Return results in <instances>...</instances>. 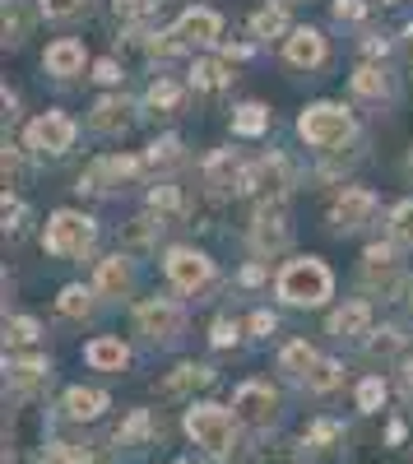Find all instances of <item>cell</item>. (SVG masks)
<instances>
[{
  "label": "cell",
  "mask_w": 413,
  "mask_h": 464,
  "mask_svg": "<svg viewBox=\"0 0 413 464\" xmlns=\"http://www.w3.org/2000/svg\"><path fill=\"white\" fill-rule=\"evenodd\" d=\"M181 428L209 459H228L237 450V413L218 400H191L181 413Z\"/></svg>",
  "instance_id": "1"
},
{
  "label": "cell",
  "mask_w": 413,
  "mask_h": 464,
  "mask_svg": "<svg viewBox=\"0 0 413 464\" xmlns=\"http://www.w3.org/2000/svg\"><path fill=\"white\" fill-rule=\"evenodd\" d=\"M274 293L288 302V306H325L330 293H334V275L325 269V260L307 256V260H288L274 279Z\"/></svg>",
  "instance_id": "2"
},
{
  "label": "cell",
  "mask_w": 413,
  "mask_h": 464,
  "mask_svg": "<svg viewBox=\"0 0 413 464\" xmlns=\"http://www.w3.org/2000/svg\"><path fill=\"white\" fill-rule=\"evenodd\" d=\"M297 135H303L312 149H340L353 135V116L334 102H316L297 116Z\"/></svg>",
  "instance_id": "3"
},
{
  "label": "cell",
  "mask_w": 413,
  "mask_h": 464,
  "mask_svg": "<svg viewBox=\"0 0 413 464\" xmlns=\"http://www.w3.org/2000/svg\"><path fill=\"white\" fill-rule=\"evenodd\" d=\"M279 391L270 381H242L237 391H233V413H237V422L242 428H251V432H265V428H274L279 422Z\"/></svg>",
  "instance_id": "4"
},
{
  "label": "cell",
  "mask_w": 413,
  "mask_h": 464,
  "mask_svg": "<svg viewBox=\"0 0 413 464\" xmlns=\"http://www.w3.org/2000/svg\"><path fill=\"white\" fill-rule=\"evenodd\" d=\"M93 237H98V227H93L89 214L56 209V214L47 218V237H43V246H47L52 256H84V251H93Z\"/></svg>",
  "instance_id": "5"
},
{
  "label": "cell",
  "mask_w": 413,
  "mask_h": 464,
  "mask_svg": "<svg viewBox=\"0 0 413 464\" xmlns=\"http://www.w3.org/2000/svg\"><path fill=\"white\" fill-rule=\"evenodd\" d=\"M135 325L149 343H177L181 330H186V312L172 297H149V302L135 306Z\"/></svg>",
  "instance_id": "6"
},
{
  "label": "cell",
  "mask_w": 413,
  "mask_h": 464,
  "mask_svg": "<svg viewBox=\"0 0 413 464\" xmlns=\"http://www.w3.org/2000/svg\"><path fill=\"white\" fill-rule=\"evenodd\" d=\"M163 269H168L172 288H181V293H200L214 279V260L205 251H191V246H172L168 260H163Z\"/></svg>",
  "instance_id": "7"
},
{
  "label": "cell",
  "mask_w": 413,
  "mask_h": 464,
  "mask_svg": "<svg viewBox=\"0 0 413 464\" xmlns=\"http://www.w3.org/2000/svg\"><path fill=\"white\" fill-rule=\"evenodd\" d=\"M74 135H80V126H74L65 111H47L28 126V149L43 153V159H56V153H65L74 144Z\"/></svg>",
  "instance_id": "8"
},
{
  "label": "cell",
  "mask_w": 413,
  "mask_h": 464,
  "mask_svg": "<svg viewBox=\"0 0 413 464\" xmlns=\"http://www.w3.org/2000/svg\"><path fill=\"white\" fill-rule=\"evenodd\" d=\"M107 409H111V395L102 391V385H70V391L61 395V413L70 422H98Z\"/></svg>",
  "instance_id": "9"
},
{
  "label": "cell",
  "mask_w": 413,
  "mask_h": 464,
  "mask_svg": "<svg viewBox=\"0 0 413 464\" xmlns=\"http://www.w3.org/2000/svg\"><path fill=\"white\" fill-rule=\"evenodd\" d=\"M135 159H121V153H107V159H98L84 177H80V190H93V196H107V190H117L121 181L135 177Z\"/></svg>",
  "instance_id": "10"
},
{
  "label": "cell",
  "mask_w": 413,
  "mask_h": 464,
  "mask_svg": "<svg viewBox=\"0 0 413 464\" xmlns=\"http://www.w3.org/2000/svg\"><path fill=\"white\" fill-rule=\"evenodd\" d=\"M205 385H214V367H205V362H181V367H172V372L158 381V395H163V400H196V391H205Z\"/></svg>",
  "instance_id": "11"
},
{
  "label": "cell",
  "mask_w": 413,
  "mask_h": 464,
  "mask_svg": "<svg viewBox=\"0 0 413 464\" xmlns=\"http://www.w3.org/2000/svg\"><path fill=\"white\" fill-rule=\"evenodd\" d=\"M84 362H89L93 372L117 376V372H126V367H130V343H126V339H117V334H98V339H89V343H84Z\"/></svg>",
  "instance_id": "12"
},
{
  "label": "cell",
  "mask_w": 413,
  "mask_h": 464,
  "mask_svg": "<svg viewBox=\"0 0 413 464\" xmlns=\"http://www.w3.org/2000/svg\"><path fill=\"white\" fill-rule=\"evenodd\" d=\"M251 242H255V251H265V256H279V251L293 242V232H288V223H283V209H279V205L255 214V223H251Z\"/></svg>",
  "instance_id": "13"
},
{
  "label": "cell",
  "mask_w": 413,
  "mask_h": 464,
  "mask_svg": "<svg viewBox=\"0 0 413 464\" xmlns=\"http://www.w3.org/2000/svg\"><path fill=\"white\" fill-rule=\"evenodd\" d=\"M371 209H377V196H371V190H362V186H353V190H344V196L334 200L330 223L340 227V232H349V227H362V223L371 218Z\"/></svg>",
  "instance_id": "14"
},
{
  "label": "cell",
  "mask_w": 413,
  "mask_h": 464,
  "mask_svg": "<svg viewBox=\"0 0 413 464\" xmlns=\"http://www.w3.org/2000/svg\"><path fill=\"white\" fill-rule=\"evenodd\" d=\"M5 381H10V391L14 395H33V391H43V385L52 381V367H47V358H10L5 362Z\"/></svg>",
  "instance_id": "15"
},
{
  "label": "cell",
  "mask_w": 413,
  "mask_h": 464,
  "mask_svg": "<svg viewBox=\"0 0 413 464\" xmlns=\"http://www.w3.org/2000/svg\"><path fill=\"white\" fill-rule=\"evenodd\" d=\"M218 33H223V19L214 10H186L177 19V37L186 47H209V43H218Z\"/></svg>",
  "instance_id": "16"
},
{
  "label": "cell",
  "mask_w": 413,
  "mask_h": 464,
  "mask_svg": "<svg viewBox=\"0 0 413 464\" xmlns=\"http://www.w3.org/2000/svg\"><path fill=\"white\" fill-rule=\"evenodd\" d=\"M283 186H288V168L283 159H260L242 172V190H260V196H283Z\"/></svg>",
  "instance_id": "17"
},
{
  "label": "cell",
  "mask_w": 413,
  "mask_h": 464,
  "mask_svg": "<svg viewBox=\"0 0 413 464\" xmlns=\"http://www.w3.org/2000/svg\"><path fill=\"white\" fill-rule=\"evenodd\" d=\"M334 339H367L371 334V306L367 302H344L340 312H330V325H325Z\"/></svg>",
  "instance_id": "18"
},
{
  "label": "cell",
  "mask_w": 413,
  "mask_h": 464,
  "mask_svg": "<svg viewBox=\"0 0 413 464\" xmlns=\"http://www.w3.org/2000/svg\"><path fill=\"white\" fill-rule=\"evenodd\" d=\"M283 56H288V65H297V70H312V65L325 61V37H321L316 28H293L288 43H283Z\"/></svg>",
  "instance_id": "19"
},
{
  "label": "cell",
  "mask_w": 413,
  "mask_h": 464,
  "mask_svg": "<svg viewBox=\"0 0 413 464\" xmlns=\"http://www.w3.org/2000/svg\"><path fill=\"white\" fill-rule=\"evenodd\" d=\"M149 441H154V413L149 409H130L117 422V432H111V446L117 450H144Z\"/></svg>",
  "instance_id": "20"
},
{
  "label": "cell",
  "mask_w": 413,
  "mask_h": 464,
  "mask_svg": "<svg viewBox=\"0 0 413 464\" xmlns=\"http://www.w3.org/2000/svg\"><path fill=\"white\" fill-rule=\"evenodd\" d=\"M340 446H344V422L312 418L307 428H303V450H312V455H334Z\"/></svg>",
  "instance_id": "21"
},
{
  "label": "cell",
  "mask_w": 413,
  "mask_h": 464,
  "mask_svg": "<svg viewBox=\"0 0 413 464\" xmlns=\"http://www.w3.org/2000/svg\"><path fill=\"white\" fill-rule=\"evenodd\" d=\"M321 362V353L307 343V339H288L283 348H279V372L288 376V381H307V372Z\"/></svg>",
  "instance_id": "22"
},
{
  "label": "cell",
  "mask_w": 413,
  "mask_h": 464,
  "mask_svg": "<svg viewBox=\"0 0 413 464\" xmlns=\"http://www.w3.org/2000/svg\"><path fill=\"white\" fill-rule=\"evenodd\" d=\"M43 65H47L52 74H61V80H70V74H80V70H84V43H74V37H61V43L47 47Z\"/></svg>",
  "instance_id": "23"
},
{
  "label": "cell",
  "mask_w": 413,
  "mask_h": 464,
  "mask_svg": "<svg viewBox=\"0 0 413 464\" xmlns=\"http://www.w3.org/2000/svg\"><path fill=\"white\" fill-rule=\"evenodd\" d=\"M242 172H246V168H237V159H233L228 149L209 153V163H205V181H209L214 190H242Z\"/></svg>",
  "instance_id": "24"
},
{
  "label": "cell",
  "mask_w": 413,
  "mask_h": 464,
  "mask_svg": "<svg viewBox=\"0 0 413 464\" xmlns=\"http://www.w3.org/2000/svg\"><path fill=\"white\" fill-rule=\"evenodd\" d=\"M395 269H399V260H395V246H367L362 251V275H367V284H395Z\"/></svg>",
  "instance_id": "25"
},
{
  "label": "cell",
  "mask_w": 413,
  "mask_h": 464,
  "mask_svg": "<svg viewBox=\"0 0 413 464\" xmlns=\"http://www.w3.org/2000/svg\"><path fill=\"white\" fill-rule=\"evenodd\" d=\"M399 348H404V330L381 325V330H371V334L362 339V358H367V362H390V358H399Z\"/></svg>",
  "instance_id": "26"
},
{
  "label": "cell",
  "mask_w": 413,
  "mask_h": 464,
  "mask_svg": "<svg viewBox=\"0 0 413 464\" xmlns=\"http://www.w3.org/2000/svg\"><path fill=\"white\" fill-rule=\"evenodd\" d=\"M386 400H390V385H386V376H377V372L362 376V381L353 385V409L367 413V418H371V413H381Z\"/></svg>",
  "instance_id": "27"
},
{
  "label": "cell",
  "mask_w": 413,
  "mask_h": 464,
  "mask_svg": "<svg viewBox=\"0 0 413 464\" xmlns=\"http://www.w3.org/2000/svg\"><path fill=\"white\" fill-rule=\"evenodd\" d=\"M93 288H98V293H107V297H121V293H130V265H126L121 256H107V260H98V279H93Z\"/></svg>",
  "instance_id": "28"
},
{
  "label": "cell",
  "mask_w": 413,
  "mask_h": 464,
  "mask_svg": "<svg viewBox=\"0 0 413 464\" xmlns=\"http://www.w3.org/2000/svg\"><path fill=\"white\" fill-rule=\"evenodd\" d=\"M126 121H130V107H126V98H102V102L93 107V116H89V126H93V130H102V135H117V130H126Z\"/></svg>",
  "instance_id": "29"
},
{
  "label": "cell",
  "mask_w": 413,
  "mask_h": 464,
  "mask_svg": "<svg viewBox=\"0 0 413 464\" xmlns=\"http://www.w3.org/2000/svg\"><path fill=\"white\" fill-rule=\"evenodd\" d=\"M56 312H61L65 321H84V316L93 312V288H84V284H65L61 297H56Z\"/></svg>",
  "instance_id": "30"
},
{
  "label": "cell",
  "mask_w": 413,
  "mask_h": 464,
  "mask_svg": "<svg viewBox=\"0 0 413 464\" xmlns=\"http://www.w3.org/2000/svg\"><path fill=\"white\" fill-rule=\"evenodd\" d=\"M307 391L312 395H334V391H340V385H344V367L340 362H334V358H321L312 372H307Z\"/></svg>",
  "instance_id": "31"
},
{
  "label": "cell",
  "mask_w": 413,
  "mask_h": 464,
  "mask_svg": "<svg viewBox=\"0 0 413 464\" xmlns=\"http://www.w3.org/2000/svg\"><path fill=\"white\" fill-rule=\"evenodd\" d=\"M144 107L154 111V116H168V111H177V107H181V84H172V80H158L154 89H149Z\"/></svg>",
  "instance_id": "32"
},
{
  "label": "cell",
  "mask_w": 413,
  "mask_h": 464,
  "mask_svg": "<svg viewBox=\"0 0 413 464\" xmlns=\"http://www.w3.org/2000/svg\"><path fill=\"white\" fill-rule=\"evenodd\" d=\"M233 130L237 135H260V130H270V111L260 107V102H246L233 111Z\"/></svg>",
  "instance_id": "33"
},
{
  "label": "cell",
  "mask_w": 413,
  "mask_h": 464,
  "mask_svg": "<svg viewBox=\"0 0 413 464\" xmlns=\"http://www.w3.org/2000/svg\"><path fill=\"white\" fill-rule=\"evenodd\" d=\"M37 339H43V325H37L33 316H10L5 321V343L10 348H33Z\"/></svg>",
  "instance_id": "34"
},
{
  "label": "cell",
  "mask_w": 413,
  "mask_h": 464,
  "mask_svg": "<svg viewBox=\"0 0 413 464\" xmlns=\"http://www.w3.org/2000/svg\"><path fill=\"white\" fill-rule=\"evenodd\" d=\"M353 93H358V98H386V93H390V80H386L377 65H362V70L353 74Z\"/></svg>",
  "instance_id": "35"
},
{
  "label": "cell",
  "mask_w": 413,
  "mask_h": 464,
  "mask_svg": "<svg viewBox=\"0 0 413 464\" xmlns=\"http://www.w3.org/2000/svg\"><path fill=\"white\" fill-rule=\"evenodd\" d=\"M43 464H93V450L89 446H70V441H52L43 450Z\"/></svg>",
  "instance_id": "36"
},
{
  "label": "cell",
  "mask_w": 413,
  "mask_h": 464,
  "mask_svg": "<svg viewBox=\"0 0 413 464\" xmlns=\"http://www.w3.org/2000/svg\"><path fill=\"white\" fill-rule=\"evenodd\" d=\"M251 33L255 37H279V33H288V14L283 10H255L251 14Z\"/></svg>",
  "instance_id": "37"
},
{
  "label": "cell",
  "mask_w": 413,
  "mask_h": 464,
  "mask_svg": "<svg viewBox=\"0 0 413 464\" xmlns=\"http://www.w3.org/2000/svg\"><path fill=\"white\" fill-rule=\"evenodd\" d=\"M390 237L399 246H413V200H404V205L390 209Z\"/></svg>",
  "instance_id": "38"
},
{
  "label": "cell",
  "mask_w": 413,
  "mask_h": 464,
  "mask_svg": "<svg viewBox=\"0 0 413 464\" xmlns=\"http://www.w3.org/2000/svg\"><path fill=\"white\" fill-rule=\"evenodd\" d=\"M191 80H196V89H223L228 84V70H223V61H196Z\"/></svg>",
  "instance_id": "39"
},
{
  "label": "cell",
  "mask_w": 413,
  "mask_h": 464,
  "mask_svg": "<svg viewBox=\"0 0 413 464\" xmlns=\"http://www.w3.org/2000/svg\"><path fill=\"white\" fill-rule=\"evenodd\" d=\"M181 159V140H154V144H149V168H172Z\"/></svg>",
  "instance_id": "40"
},
{
  "label": "cell",
  "mask_w": 413,
  "mask_h": 464,
  "mask_svg": "<svg viewBox=\"0 0 413 464\" xmlns=\"http://www.w3.org/2000/svg\"><path fill=\"white\" fill-rule=\"evenodd\" d=\"M237 339H242V325H237L233 316H218V321L209 325V343H214V348H233Z\"/></svg>",
  "instance_id": "41"
},
{
  "label": "cell",
  "mask_w": 413,
  "mask_h": 464,
  "mask_svg": "<svg viewBox=\"0 0 413 464\" xmlns=\"http://www.w3.org/2000/svg\"><path fill=\"white\" fill-rule=\"evenodd\" d=\"M37 10H43L47 19H74L84 10V0H37Z\"/></svg>",
  "instance_id": "42"
},
{
  "label": "cell",
  "mask_w": 413,
  "mask_h": 464,
  "mask_svg": "<svg viewBox=\"0 0 413 464\" xmlns=\"http://www.w3.org/2000/svg\"><path fill=\"white\" fill-rule=\"evenodd\" d=\"M158 227H163V218L154 223V218L144 214V218H135V223L126 227V242H130V246H144V242H149V237H154V232H158Z\"/></svg>",
  "instance_id": "43"
},
{
  "label": "cell",
  "mask_w": 413,
  "mask_h": 464,
  "mask_svg": "<svg viewBox=\"0 0 413 464\" xmlns=\"http://www.w3.org/2000/svg\"><path fill=\"white\" fill-rule=\"evenodd\" d=\"M149 205H154V209H163V214H172V209L181 205V196H177L172 186H154V196H149Z\"/></svg>",
  "instance_id": "44"
},
{
  "label": "cell",
  "mask_w": 413,
  "mask_h": 464,
  "mask_svg": "<svg viewBox=\"0 0 413 464\" xmlns=\"http://www.w3.org/2000/svg\"><path fill=\"white\" fill-rule=\"evenodd\" d=\"M246 330H251V334H255V339H270V334H274V330H279V321H274V316H270V312H255V316H251V321H246Z\"/></svg>",
  "instance_id": "45"
},
{
  "label": "cell",
  "mask_w": 413,
  "mask_h": 464,
  "mask_svg": "<svg viewBox=\"0 0 413 464\" xmlns=\"http://www.w3.org/2000/svg\"><path fill=\"white\" fill-rule=\"evenodd\" d=\"M149 10H154V0H117V14L121 19H144Z\"/></svg>",
  "instance_id": "46"
},
{
  "label": "cell",
  "mask_w": 413,
  "mask_h": 464,
  "mask_svg": "<svg viewBox=\"0 0 413 464\" xmlns=\"http://www.w3.org/2000/svg\"><path fill=\"white\" fill-rule=\"evenodd\" d=\"M362 14H367L362 0H334V19H362Z\"/></svg>",
  "instance_id": "47"
},
{
  "label": "cell",
  "mask_w": 413,
  "mask_h": 464,
  "mask_svg": "<svg viewBox=\"0 0 413 464\" xmlns=\"http://www.w3.org/2000/svg\"><path fill=\"white\" fill-rule=\"evenodd\" d=\"M19 37H24V14L10 5L5 10V43H19Z\"/></svg>",
  "instance_id": "48"
},
{
  "label": "cell",
  "mask_w": 413,
  "mask_h": 464,
  "mask_svg": "<svg viewBox=\"0 0 413 464\" xmlns=\"http://www.w3.org/2000/svg\"><path fill=\"white\" fill-rule=\"evenodd\" d=\"M93 80H98V84H117V80H121L117 61H98V65H93Z\"/></svg>",
  "instance_id": "49"
},
{
  "label": "cell",
  "mask_w": 413,
  "mask_h": 464,
  "mask_svg": "<svg viewBox=\"0 0 413 464\" xmlns=\"http://www.w3.org/2000/svg\"><path fill=\"white\" fill-rule=\"evenodd\" d=\"M404 437H408V428H404V422L395 418V422H390V432H386V441H390V446H399Z\"/></svg>",
  "instance_id": "50"
},
{
  "label": "cell",
  "mask_w": 413,
  "mask_h": 464,
  "mask_svg": "<svg viewBox=\"0 0 413 464\" xmlns=\"http://www.w3.org/2000/svg\"><path fill=\"white\" fill-rule=\"evenodd\" d=\"M260 279H265V269H260V265H246L242 269V284H260Z\"/></svg>",
  "instance_id": "51"
},
{
  "label": "cell",
  "mask_w": 413,
  "mask_h": 464,
  "mask_svg": "<svg viewBox=\"0 0 413 464\" xmlns=\"http://www.w3.org/2000/svg\"><path fill=\"white\" fill-rule=\"evenodd\" d=\"M404 391H408V395H413V358H408V362H404Z\"/></svg>",
  "instance_id": "52"
},
{
  "label": "cell",
  "mask_w": 413,
  "mask_h": 464,
  "mask_svg": "<svg viewBox=\"0 0 413 464\" xmlns=\"http://www.w3.org/2000/svg\"><path fill=\"white\" fill-rule=\"evenodd\" d=\"M408 312H413V288H408Z\"/></svg>",
  "instance_id": "53"
},
{
  "label": "cell",
  "mask_w": 413,
  "mask_h": 464,
  "mask_svg": "<svg viewBox=\"0 0 413 464\" xmlns=\"http://www.w3.org/2000/svg\"><path fill=\"white\" fill-rule=\"evenodd\" d=\"M172 464H186V459H172Z\"/></svg>",
  "instance_id": "54"
},
{
  "label": "cell",
  "mask_w": 413,
  "mask_h": 464,
  "mask_svg": "<svg viewBox=\"0 0 413 464\" xmlns=\"http://www.w3.org/2000/svg\"><path fill=\"white\" fill-rule=\"evenodd\" d=\"M408 172H413V163H408Z\"/></svg>",
  "instance_id": "55"
}]
</instances>
